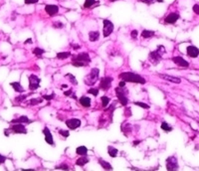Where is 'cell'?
<instances>
[{
    "instance_id": "6da1fadb",
    "label": "cell",
    "mask_w": 199,
    "mask_h": 171,
    "mask_svg": "<svg viewBox=\"0 0 199 171\" xmlns=\"http://www.w3.org/2000/svg\"><path fill=\"white\" fill-rule=\"evenodd\" d=\"M120 78L125 82L137 83V84H145V79L134 73H130V72L121 73L120 75Z\"/></svg>"
},
{
    "instance_id": "7a4b0ae2",
    "label": "cell",
    "mask_w": 199,
    "mask_h": 171,
    "mask_svg": "<svg viewBox=\"0 0 199 171\" xmlns=\"http://www.w3.org/2000/svg\"><path fill=\"white\" fill-rule=\"evenodd\" d=\"M91 62V58L88 53H80L77 56L73 57L72 65L74 67H86Z\"/></svg>"
},
{
    "instance_id": "3957f363",
    "label": "cell",
    "mask_w": 199,
    "mask_h": 171,
    "mask_svg": "<svg viewBox=\"0 0 199 171\" xmlns=\"http://www.w3.org/2000/svg\"><path fill=\"white\" fill-rule=\"evenodd\" d=\"M165 48L163 47V46H158L157 47V50H155V51H152L149 53V59L150 61V63L152 65H158L159 62L161 61V58L162 56L165 54Z\"/></svg>"
},
{
    "instance_id": "277c9868",
    "label": "cell",
    "mask_w": 199,
    "mask_h": 171,
    "mask_svg": "<svg viewBox=\"0 0 199 171\" xmlns=\"http://www.w3.org/2000/svg\"><path fill=\"white\" fill-rule=\"evenodd\" d=\"M116 94L118 99V101L122 106H126L129 103V99L126 97L128 95V91L125 90V87H118L116 89Z\"/></svg>"
},
{
    "instance_id": "5b68a950",
    "label": "cell",
    "mask_w": 199,
    "mask_h": 171,
    "mask_svg": "<svg viewBox=\"0 0 199 171\" xmlns=\"http://www.w3.org/2000/svg\"><path fill=\"white\" fill-rule=\"evenodd\" d=\"M99 73H100L99 69H97V68L92 69L91 73L89 74L88 76L86 77V79L84 80V82L86 83V85H88V86H93V85H94L95 83L99 80Z\"/></svg>"
},
{
    "instance_id": "8992f818",
    "label": "cell",
    "mask_w": 199,
    "mask_h": 171,
    "mask_svg": "<svg viewBox=\"0 0 199 171\" xmlns=\"http://www.w3.org/2000/svg\"><path fill=\"white\" fill-rule=\"evenodd\" d=\"M29 80V89L31 91H35L40 87V79L35 75H31L28 77Z\"/></svg>"
},
{
    "instance_id": "52a82bcc",
    "label": "cell",
    "mask_w": 199,
    "mask_h": 171,
    "mask_svg": "<svg viewBox=\"0 0 199 171\" xmlns=\"http://www.w3.org/2000/svg\"><path fill=\"white\" fill-rule=\"evenodd\" d=\"M113 78L111 77H104L101 79L100 82V89L103 91H109L112 87Z\"/></svg>"
},
{
    "instance_id": "ba28073f",
    "label": "cell",
    "mask_w": 199,
    "mask_h": 171,
    "mask_svg": "<svg viewBox=\"0 0 199 171\" xmlns=\"http://www.w3.org/2000/svg\"><path fill=\"white\" fill-rule=\"evenodd\" d=\"M113 31V24L109 21L108 19H105L104 20V29H103V32H104V37H109V35L112 34Z\"/></svg>"
},
{
    "instance_id": "9c48e42d",
    "label": "cell",
    "mask_w": 199,
    "mask_h": 171,
    "mask_svg": "<svg viewBox=\"0 0 199 171\" xmlns=\"http://www.w3.org/2000/svg\"><path fill=\"white\" fill-rule=\"evenodd\" d=\"M166 168L167 170H176L178 169L177 159L174 156H170L166 159Z\"/></svg>"
},
{
    "instance_id": "30bf717a",
    "label": "cell",
    "mask_w": 199,
    "mask_h": 171,
    "mask_svg": "<svg viewBox=\"0 0 199 171\" xmlns=\"http://www.w3.org/2000/svg\"><path fill=\"white\" fill-rule=\"evenodd\" d=\"M9 130H12L14 133H23V134H26L27 133V129L22 123L13 124V126H11L9 127Z\"/></svg>"
},
{
    "instance_id": "8fae6325",
    "label": "cell",
    "mask_w": 199,
    "mask_h": 171,
    "mask_svg": "<svg viewBox=\"0 0 199 171\" xmlns=\"http://www.w3.org/2000/svg\"><path fill=\"white\" fill-rule=\"evenodd\" d=\"M81 120L78 119H68L66 122V126L69 127L70 129H76L81 126Z\"/></svg>"
},
{
    "instance_id": "7c38bea8",
    "label": "cell",
    "mask_w": 199,
    "mask_h": 171,
    "mask_svg": "<svg viewBox=\"0 0 199 171\" xmlns=\"http://www.w3.org/2000/svg\"><path fill=\"white\" fill-rule=\"evenodd\" d=\"M45 11L46 13H48V15L54 16L59 12V7L57 5H54V4H48L45 6Z\"/></svg>"
},
{
    "instance_id": "4fadbf2b",
    "label": "cell",
    "mask_w": 199,
    "mask_h": 171,
    "mask_svg": "<svg viewBox=\"0 0 199 171\" xmlns=\"http://www.w3.org/2000/svg\"><path fill=\"white\" fill-rule=\"evenodd\" d=\"M186 52H187V55L191 58H197L199 56V49L196 48L195 46L190 45L186 48Z\"/></svg>"
},
{
    "instance_id": "5bb4252c",
    "label": "cell",
    "mask_w": 199,
    "mask_h": 171,
    "mask_svg": "<svg viewBox=\"0 0 199 171\" xmlns=\"http://www.w3.org/2000/svg\"><path fill=\"white\" fill-rule=\"evenodd\" d=\"M172 61H173V63L176 64L177 66H179V67H189V63L187 61H185L182 57H179V56L173 57Z\"/></svg>"
},
{
    "instance_id": "9a60e30c",
    "label": "cell",
    "mask_w": 199,
    "mask_h": 171,
    "mask_svg": "<svg viewBox=\"0 0 199 171\" xmlns=\"http://www.w3.org/2000/svg\"><path fill=\"white\" fill-rule=\"evenodd\" d=\"M43 133L45 135V140L46 142L48 144H51V145H54V140H53V135L52 133L50 132V129L48 127H45L43 129Z\"/></svg>"
},
{
    "instance_id": "2e32d148",
    "label": "cell",
    "mask_w": 199,
    "mask_h": 171,
    "mask_svg": "<svg viewBox=\"0 0 199 171\" xmlns=\"http://www.w3.org/2000/svg\"><path fill=\"white\" fill-rule=\"evenodd\" d=\"M179 19V14L177 13H170L165 18V22L167 24H174Z\"/></svg>"
},
{
    "instance_id": "e0dca14e",
    "label": "cell",
    "mask_w": 199,
    "mask_h": 171,
    "mask_svg": "<svg viewBox=\"0 0 199 171\" xmlns=\"http://www.w3.org/2000/svg\"><path fill=\"white\" fill-rule=\"evenodd\" d=\"M160 77H161L162 79H164V80H166L168 82H171V83H175V84H179V83H181V80L179 78H177V77H173V76H168V75H159Z\"/></svg>"
},
{
    "instance_id": "ac0fdd59",
    "label": "cell",
    "mask_w": 199,
    "mask_h": 171,
    "mask_svg": "<svg viewBox=\"0 0 199 171\" xmlns=\"http://www.w3.org/2000/svg\"><path fill=\"white\" fill-rule=\"evenodd\" d=\"M30 122H32V120L29 119L27 116H25V115H22L18 119L11 120V123H30Z\"/></svg>"
},
{
    "instance_id": "d6986e66",
    "label": "cell",
    "mask_w": 199,
    "mask_h": 171,
    "mask_svg": "<svg viewBox=\"0 0 199 171\" xmlns=\"http://www.w3.org/2000/svg\"><path fill=\"white\" fill-rule=\"evenodd\" d=\"M100 38V33L98 31H92L89 33V40L91 41V42H96V41H98Z\"/></svg>"
},
{
    "instance_id": "ffe728a7",
    "label": "cell",
    "mask_w": 199,
    "mask_h": 171,
    "mask_svg": "<svg viewBox=\"0 0 199 171\" xmlns=\"http://www.w3.org/2000/svg\"><path fill=\"white\" fill-rule=\"evenodd\" d=\"M79 102L84 107H91V99L88 98V97H82L79 99Z\"/></svg>"
},
{
    "instance_id": "44dd1931",
    "label": "cell",
    "mask_w": 199,
    "mask_h": 171,
    "mask_svg": "<svg viewBox=\"0 0 199 171\" xmlns=\"http://www.w3.org/2000/svg\"><path fill=\"white\" fill-rule=\"evenodd\" d=\"M89 162V158L86 155H81V157L76 161V164L78 166H84L85 164H87Z\"/></svg>"
},
{
    "instance_id": "7402d4cb",
    "label": "cell",
    "mask_w": 199,
    "mask_h": 171,
    "mask_svg": "<svg viewBox=\"0 0 199 171\" xmlns=\"http://www.w3.org/2000/svg\"><path fill=\"white\" fill-rule=\"evenodd\" d=\"M155 34L154 31H150V30H143L141 32V37L143 39H149V38H151V37H153Z\"/></svg>"
},
{
    "instance_id": "603a6c76",
    "label": "cell",
    "mask_w": 199,
    "mask_h": 171,
    "mask_svg": "<svg viewBox=\"0 0 199 171\" xmlns=\"http://www.w3.org/2000/svg\"><path fill=\"white\" fill-rule=\"evenodd\" d=\"M99 163H100V165L101 166V167H103L104 169H105V170H112L113 169L111 164H109L108 161L101 159V158H99Z\"/></svg>"
},
{
    "instance_id": "cb8c5ba5",
    "label": "cell",
    "mask_w": 199,
    "mask_h": 171,
    "mask_svg": "<svg viewBox=\"0 0 199 171\" xmlns=\"http://www.w3.org/2000/svg\"><path fill=\"white\" fill-rule=\"evenodd\" d=\"M11 87H13V89L16 91H18V93H23L24 91V89H23V87L20 85V83L18 82H13V83H11Z\"/></svg>"
},
{
    "instance_id": "d4e9b609",
    "label": "cell",
    "mask_w": 199,
    "mask_h": 171,
    "mask_svg": "<svg viewBox=\"0 0 199 171\" xmlns=\"http://www.w3.org/2000/svg\"><path fill=\"white\" fill-rule=\"evenodd\" d=\"M76 153H77L78 155H86L88 153V148L86 146H79L76 149Z\"/></svg>"
},
{
    "instance_id": "484cf974",
    "label": "cell",
    "mask_w": 199,
    "mask_h": 171,
    "mask_svg": "<svg viewBox=\"0 0 199 171\" xmlns=\"http://www.w3.org/2000/svg\"><path fill=\"white\" fill-rule=\"evenodd\" d=\"M71 56V53L70 52H60V53H57V58L60 60H65L67 59L68 57Z\"/></svg>"
},
{
    "instance_id": "4316f807",
    "label": "cell",
    "mask_w": 199,
    "mask_h": 171,
    "mask_svg": "<svg viewBox=\"0 0 199 171\" xmlns=\"http://www.w3.org/2000/svg\"><path fill=\"white\" fill-rule=\"evenodd\" d=\"M108 152L109 154V156L111 157H116L117 155V149L115 148V147H113V146H109L108 147Z\"/></svg>"
},
{
    "instance_id": "83f0119b",
    "label": "cell",
    "mask_w": 199,
    "mask_h": 171,
    "mask_svg": "<svg viewBox=\"0 0 199 171\" xmlns=\"http://www.w3.org/2000/svg\"><path fill=\"white\" fill-rule=\"evenodd\" d=\"M65 77H66L67 79H69V80H70V82H71V83H72V84H73V85H75V86H77V85H78V81L76 80V78H75V77H74V76H73V75H72V74H67Z\"/></svg>"
},
{
    "instance_id": "f1b7e54d",
    "label": "cell",
    "mask_w": 199,
    "mask_h": 171,
    "mask_svg": "<svg viewBox=\"0 0 199 171\" xmlns=\"http://www.w3.org/2000/svg\"><path fill=\"white\" fill-rule=\"evenodd\" d=\"M97 3L96 0H86L84 4V8H91L93 5H95Z\"/></svg>"
},
{
    "instance_id": "f546056e",
    "label": "cell",
    "mask_w": 199,
    "mask_h": 171,
    "mask_svg": "<svg viewBox=\"0 0 199 171\" xmlns=\"http://www.w3.org/2000/svg\"><path fill=\"white\" fill-rule=\"evenodd\" d=\"M101 106H103L104 107H108L109 101H111V99L105 97V95H104V97L101 98Z\"/></svg>"
},
{
    "instance_id": "4dcf8cb0",
    "label": "cell",
    "mask_w": 199,
    "mask_h": 171,
    "mask_svg": "<svg viewBox=\"0 0 199 171\" xmlns=\"http://www.w3.org/2000/svg\"><path fill=\"white\" fill-rule=\"evenodd\" d=\"M161 128L163 129L164 131H166V132L172 130V127H171L170 126H169V124H168L167 122H162V123H161Z\"/></svg>"
},
{
    "instance_id": "1f68e13d",
    "label": "cell",
    "mask_w": 199,
    "mask_h": 171,
    "mask_svg": "<svg viewBox=\"0 0 199 171\" xmlns=\"http://www.w3.org/2000/svg\"><path fill=\"white\" fill-rule=\"evenodd\" d=\"M42 102V99L41 98H38V99H30V102H29V105L30 106H35V105H38V103H41Z\"/></svg>"
},
{
    "instance_id": "d6a6232c",
    "label": "cell",
    "mask_w": 199,
    "mask_h": 171,
    "mask_svg": "<svg viewBox=\"0 0 199 171\" xmlns=\"http://www.w3.org/2000/svg\"><path fill=\"white\" fill-rule=\"evenodd\" d=\"M33 53L35 54L36 56H42L45 53V51L43 49H41V48H35L33 50Z\"/></svg>"
},
{
    "instance_id": "836d02e7",
    "label": "cell",
    "mask_w": 199,
    "mask_h": 171,
    "mask_svg": "<svg viewBox=\"0 0 199 171\" xmlns=\"http://www.w3.org/2000/svg\"><path fill=\"white\" fill-rule=\"evenodd\" d=\"M64 94H65V95H68V97H72L74 99H76V101H77V95H76L74 94V91H72V90L66 91Z\"/></svg>"
},
{
    "instance_id": "e575fe53",
    "label": "cell",
    "mask_w": 199,
    "mask_h": 171,
    "mask_svg": "<svg viewBox=\"0 0 199 171\" xmlns=\"http://www.w3.org/2000/svg\"><path fill=\"white\" fill-rule=\"evenodd\" d=\"M26 98H27V95H19V97L15 98V102H16V103H22V102L24 101V99H26Z\"/></svg>"
},
{
    "instance_id": "d590c367",
    "label": "cell",
    "mask_w": 199,
    "mask_h": 171,
    "mask_svg": "<svg viewBox=\"0 0 199 171\" xmlns=\"http://www.w3.org/2000/svg\"><path fill=\"white\" fill-rule=\"evenodd\" d=\"M134 105H137V106H138V107L145 108V110H147V108H149V105H146V103H141V102H135Z\"/></svg>"
},
{
    "instance_id": "8d00e7d4",
    "label": "cell",
    "mask_w": 199,
    "mask_h": 171,
    "mask_svg": "<svg viewBox=\"0 0 199 171\" xmlns=\"http://www.w3.org/2000/svg\"><path fill=\"white\" fill-rule=\"evenodd\" d=\"M88 93L93 95H95V97H97V95H98V94H99V90L98 89H94V87H93V89H90V90L88 91Z\"/></svg>"
},
{
    "instance_id": "74e56055",
    "label": "cell",
    "mask_w": 199,
    "mask_h": 171,
    "mask_svg": "<svg viewBox=\"0 0 199 171\" xmlns=\"http://www.w3.org/2000/svg\"><path fill=\"white\" fill-rule=\"evenodd\" d=\"M137 35H138L137 30H133L132 32H130V37H132V39H133V40L137 39Z\"/></svg>"
},
{
    "instance_id": "f35d334b",
    "label": "cell",
    "mask_w": 199,
    "mask_h": 171,
    "mask_svg": "<svg viewBox=\"0 0 199 171\" xmlns=\"http://www.w3.org/2000/svg\"><path fill=\"white\" fill-rule=\"evenodd\" d=\"M59 133H60V134L63 135L64 137H68V136H69V134H70L69 131H68V130H64V129H60V130H59Z\"/></svg>"
},
{
    "instance_id": "ab89813d",
    "label": "cell",
    "mask_w": 199,
    "mask_h": 171,
    "mask_svg": "<svg viewBox=\"0 0 199 171\" xmlns=\"http://www.w3.org/2000/svg\"><path fill=\"white\" fill-rule=\"evenodd\" d=\"M56 168H57V169H65V170H68V169H69V166H68L67 164H65V163H63V164L60 165V166H57Z\"/></svg>"
},
{
    "instance_id": "60d3db41",
    "label": "cell",
    "mask_w": 199,
    "mask_h": 171,
    "mask_svg": "<svg viewBox=\"0 0 199 171\" xmlns=\"http://www.w3.org/2000/svg\"><path fill=\"white\" fill-rule=\"evenodd\" d=\"M193 11L195 12L197 15H199V4H195V5H193Z\"/></svg>"
},
{
    "instance_id": "b9f144b4",
    "label": "cell",
    "mask_w": 199,
    "mask_h": 171,
    "mask_svg": "<svg viewBox=\"0 0 199 171\" xmlns=\"http://www.w3.org/2000/svg\"><path fill=\"white\" fill-rule=\"evenodd\" d=\"M137 1L145 3V4H152L153 2H155V0H137Z\"/></svg>"
},
{
    "instance_id": "7bdbcfd3",
    "label": "cell",
    "mask_w": 199,
    "mask_h": 171,
    "mask_svg": "<svg viewBox=\"0 0 199 171\" xmlns=\"http://www.w3.org/2000/svg\"><path fill=\"white\" fill-rule=\"evenodd\" d=\"M53 26H54V28L59 29V28H62V27H63V24H62L61 22H55V23L53 24Z\"/></svg>"
},
{
    "instance_id": "ee69618b",
    "label": "cell",
    "mask_w": 199,
    "mask_h": 171,
    "mask_svg": "<svg viewBox=\"0 0 199 171\" xmlns=\"http://www.w3.org/2000/svg\"><path fill=\"white\" fill-rule=\"evenodd\" d=\"M54 97H55V95H54V94H52V95H44L43 98H44L45 99H47V101H50V99H52Z\"/></svg>"
},
{
    "instance_id": "f6af8a7d",
    "label": "cell",
    "mask_w": 199,
    "mask_h": 171,
    "mask_svg": "<svg viewBox=\"0 0 199 171\" xmlns=\"http://www.w3.org/2000/svg\"><path fill=\"white\" fill-rule=\"evenodd\" d=\"M38 1H39V0H25V4H33Z\"/></svg>"
},
{
    "instance_id": "bcb514c9",
    "label": "cell",
    "mask_w": 199,
    "mask_h": 171,
    "mask_svg": "<svg viewBox=\"0 0 199 171\" xmlns=\"http://www.w3.org/2000/svg\"><path fill=\"white\" fill-rule=\"evenodd\" d=\"M6 161V157L5 156H3V155H1L0 154V164H2V163H4V162Z\"/></svg>"
},
{
    "instance_id": "7dc6e473",
    "label": "cell",
    "mask_w": 199,
    "mask_h": 171,
    "mask_svg": "<svg viewBox=\"0 0 199 171\" xmlns=\"http://www.w3.org/2000/svg\"><path fill=\"white\" fill-rule=\"evenodd\" d=\"M73 48H74L75 50H76V49H80V48H81V46H79L78 44H76L75 46H73Z\"/></svg>"
},
{
    "instance_id": "c3c4849f",
    "label": "cell",
    "mask_w": 199,
    "mask_h": 171,
    "mask_svg": "<svg viewBox=\"0 0 199 171\" xmlns=\"http://www.w3.org/2000/svg\"><path fill=\"white\" fill-rule=\"evenodd\" d=\"M125 81H122V82L120 83V87H125Z\"/></svg>"
},
{
    "instance_id": "681fc988",
    "label": "cell",
    "mask_w": 199,
    "mask_h": 171,
    "mask_svg": "<svg viewBox=\"0 0 199 171\" xmlns=\"http://www.w3.org/2000/svg\"><path fill=\"white\" fill-rule=\"evenodd\" d=\"M31 42H32V40L31 39H28V40L25 41V44H26V43H31Z\"/></svg>"
},
{
    "instance_id": "f907efd6",
    "label": "cell",
    "mask_w": 199,
    "mask_h": 171,
    "mask_svg": "<svg viewBox=\"0 0 199 171\" xmlns=\"http://www.w3.org/2000/svg\"><path fill=\"white\" fill-rule=\"evenodd\" d=\"M139 142H141V141H139V140H137V141H134L133 144H134V145H137V144H138Z\"/></svg>"
},
{
    "instance_id": "816d5d0a",
    "label": "cell",
    "mask_w": 199,
    "mask_h": 171,
    "mask_svg": "<svg viewBox=\"0 0 199 171\" xmlns=\"http://www.w3.org/2000/svg\"><path fill=\"white\" fill-rule=\"evenodd\" d=\"M109 1H115V0H109Z\"/></svg>"
}]
</instances>
